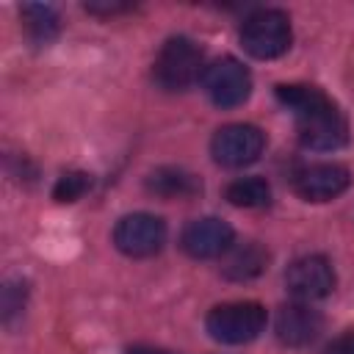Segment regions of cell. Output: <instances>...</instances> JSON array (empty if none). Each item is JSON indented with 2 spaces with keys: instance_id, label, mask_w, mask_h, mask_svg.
Returning a JSON list of instances; mask_svg holds the SVG:
<instances>
[{
  "instance_id": "12",
  "label": "cell",
  "mask_w": 354,
  "mask_h": 354,
  "mask_svg": "<svg viewBox=\"0 0 354 354\" xmlns=\"http://www.w3.org/2000/svg\"><path fill=\"white\" fill-rule=\"evenodd\" d=\"M147 188L160 199H191V196H196L202 191V183H199V177H194L185 169L160 166V169L149 171Z\"/></svg>"
},
{
  "instance_id": "13",
  "label": "cell",
  "mask_w": 354,
  "mask_h": 354,
  "mask_svg": "<svg viewBox=\"0 0 354 354\" xmlns=\"http://www.w3.org/2000/svg\"><path fill=\"white\" fill-rule=\"evenodd\" d=\"M266 263H268V252L260 243L249 241V243H243V246H238V249L230 252V257L224 263V277H230L235 282L254 279L257 274L266 271Z\"/></svg>"
},
{
  "instance_id": "6",
  "label": "cell",
  "mask_w": 354,
  "mask_h": 354,
  "mask_svg": "<svg viewBox=\"0 0 354 354\" xmlns=\"http://www.w3.org/2000/svg\"><path fill=\"white\" fill-rule=\"evenodd\" d=\"M202 86L213 105L235 108L249 100L252 94V75L238 58H218L205 66Z\"/></svg>"
},
{
  "instance_id": "4",
  "label": "cell",
  "mask_w": 354,
  "mask_h": 354,
  "mask_svg": "<svg viewBox=\"0 0 354 354\" xmlns=\"http://www.w3.org/2000/svg\"><path fill=\"white\" fill-rule=\"evenodd\" d=\"M290 19L279 8H260L249 14L241 25V44L249 55L260 61L279 58L290 47Z\"/></svg>"
},
{
  "instance_id": "16",
  "label": "cell",
  "mask_w": 354,
  "mask_h": 354,
  "mask_svg": "<svg viewBox=\"0 0 354 354\" xmlns=\"http://www.w3.org/2000/svg\"><path fill=\"white\" fill-rule=\"evenodd\" d=\"M88 188H91L88 171H66L58 177V183L53 188V199L55 202H77Z\"/></svg>"
},
{
  "instance_id": "18",
  "label": "cell",
  "mask_w": 354,
  "mask_h": 354,
  "mask_svg": "<svg viewBox=\"0 0 354 354\" xmlns=\"http://www.w3.org/2000/svg\"><path fill=\"white\" fill-rule=\"evenodd\" d=\"M326 354H354V329H348L340 337H335L326 346Z\"/></svg>"
},
{
  "instance_id": "20",
  "label": "cell",
  "mask_w": 354,
  "mask_h": 354,
  "mask_svg": "<svg viewBox=\"0 0 354 354\" xmlns=\"http://www.w3.org/2000/svg\"><path fill=\"white\" fill-rule=\"evenodd\" d=\"M127 354H171V351H163V348H149V346H136V348H130Z\"/></svg>"
},
{
  "instance_id": "3",
  "label": "cell",
  "mask_w": 354,
  "mask_h": 354,
  "mask_svg": "<svg viewBox=\"0 0 354 354\" xmlns=\"http://www.w3.org/2000/svg\"><path fill=\"white\" fill-rule=\"evenodd\" d=\"M266 307L257 301H227L218 304L207 313L205 318V329L213 340L218 343H230V346H241L254 340L263 329H266Z\"/></svg>"
},
{
  "instance_id": "9",
  "label": "cell",
  "mask_w": 354,
  "mask_h": 354,
  "mask_svg": "<svg viewBox=\"0 0 354 354\" xmlns=\"http://www.w3.org/2000/svg\"><path fill=\"white\" fill-rule=\"evenodd\" d=\"M232 227L216 216H205V218H194L185 224L180 243L185 249V254L196 257V260H210V257H221L224 252L232 249Z\"/></svg>"
},
{
  "instance_id": "8",
  "label": "cell",
  "mask_w": 354,
  "mask_h": 354,
  "mask_svg": "<svg viewBox=\"0 0 354 354\" xmlns=\"http://www.w3.org/2000/svg\"><path fill=\"white\" fill-rule=\"evenodd\" d=\"M288 290L301 301H315L332 293L335 288V268L324 254H307L288 266L285 271Z\"/></svg>"
},
{
  "instance_id": "2",
  "label": "cell",
  "mask_w": 354,
  "mask_h": 354,
  "mask_svg": "<svg viewBox=\"0 0 354 354\" xmlns=\"http://www.w3.org/2000/svg\"><path fill=\"white\" fill-rule=\"evenodd\" d=\"M152 75H155V83L166 91H183L188 86H194L205 75L202 47L196 41H191L188 36H171L160 47Z\"/></svg>"
},
{
  "instance_id": "15",
  "label": "cell",
  "mask_w": 354,
  "mask_h": 354,
  "mask_svg": "<svg viewBox=\"0 0 354 354\" xmlns=\"http://www.w3.org/2000/svg\"><path fill=\"white\" fill-rule=\"evenodd\" d=\"M19 14H22V22H25L28 36L33 41L47 44L58 33V14H55V8L41 6V3H28V6H22Z\"/></svg>"
},
{
  "instance_id": "14",
  "label": "cell",
  "mask_w": 354,
  "mask_h": 354,
  "mask_svg": "<svg viewBox=\"0 0 354 354\" xmlns=\"http://www.w3.org/2000/svg\"><path fill=\"white\" fill-rule=\"evenodd\" d=\"M224 196L235 207H266L271 202V185L263 177H241L227 185Z\"/></svg>"
},
{
  "instance_id": "17",
  "label": "cell",
  "mask_w": 354,
  "mask_h": 354,
  "mask_svg": "<svg viewBox=\"0 0 354 354\" xmlns=\"http://www.w3.org/2000/svg\"><path fill=\"white\" fill-rule=\"evenodd\" d=\"M25 296H28V288L22 279L6 282V288H3V318L6 321H11V315H17L25 307Z\"/></svg>"
},
{
  "instance_id": "1",
  "label": "cell",
  "mask_w": 354,
  "mask_h": 354,
  "mask_svg": "<svg viewBox=\"0 0 354 354\" xmlns=\"http://www.w3.org/2000/svg\"><path fill=\"white\" fill-rule=\"evenodd\" d=\"M277 100L296 116L299 141L310 149H340L348 141V124L340 108L310 83L277 86Z\"/></svg>"
},
{
  "instance_id": "11",
  "label": "cell",
  "mask_w": 354,
  "mask_h": 354,
  "mask_svg": "<svg viewBox=\"0 0 354 354\" xmlns=\"http://www.w3.org/2000/svg\"><path fill=\"white\" fill-rule=\"evenodd\" d=\"M321 326H324V318L310 304H285L277 313V321H274V329H277L279 343H285L290 348L310 346L318 337Z\"/></svg>"
},
{
  "instance_id": "5",
  "label": "cell",
  "mask_w": 354,
  "mask_h": 354,
  "mask_svg": "<svg viewBox=\"0 0 354 354\" xmlns=\"http://www.w3.org/2000/svg\"><path fill=\"white\" fill-rule=\"evenodd\" d=\"M266 149V136L260 127L254 124H224L216 130L213 141H210V152L216 158V163L227 166V169H241L254 163Z\"/></svg>"
},
{
  "instance_id": "19",
  "label": "cell",
  "mask_w": 354,
  "mask_h": 354,
  "mask_svg": "<svg viewBox=\"0 0 354 354\" xmlns=\"http://www.w3.org/2000/svg\"><path fill=\"white\" fill-rule=\"evenodd\" d=\"M133 6L127 3H86V11L88 14H100V17H111V14H122V11H130Z\"/></svg>"
},
{
  "instance_id": "7",
  "label": "cell",
  "mask_w": 354,
  "mask_h": 354,
  "mask_svg": "<svg viewBox=\"0 0 354 354\" xmlns=\"http://www.w3.org/2000/svg\"><path fill=\"white\" fill-rule=\"evenodd\" d=\"M113 243L127 257H152L166 243V224L152 213H130L116 221Z\"/></svg>"
},
{
  "instance_id": "10",
  "label": "cell",
  "mask_w": 354,
  "mask_h": 354,
  "mask_svg": "<svg viewBox=\"0 0 354 354\" xmlns=\"http://www.w3.org/2000/svg\"><path fill=\"white\" fill-rule=\"evenodd\" d=\"M351 185V171L340 163H315L293 177V188L307 202H329Z\"/></svg>"
}]
</instances>
